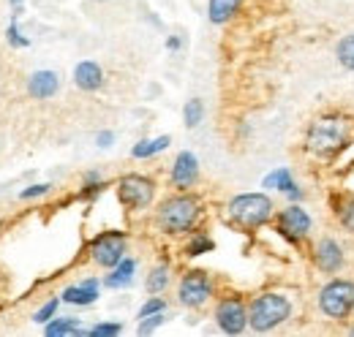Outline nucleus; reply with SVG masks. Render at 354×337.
Returning a JSON list of instances; mask_svg holds the SVG:
<instances>
[{
    "mask_svg": "<svg viewBox=\"0 0 354 337\" xmlns=\"http://www.w3.org/2000/svg\"><path fill=\"white\" fill-rule=\"evenodd\" d=\"M292 316V302L283 294H262L251 302L248 310V324L254 332H270L278 324H283Z\"/></svg>",
    "mask_w": 354,
    "mask_h": 337,
    "instance_id": "nucleus-1",
    "label": "nucleus"
},
{
    "mask_svg": "<svg viewBox=\"0 0 354 337\" xmlns=\"http://www.w3.org/2000/svg\"><path fill=\"white\" fill-rule=\"evenodd\" d=\"M346 142H349L346 120H341V117H322L308 131V150L316 155H333V153L344 150Z\"/></svg>",
    "mask_w": 354,
    "mask_h": 337,
    "instance_id": "nucleus-2",
    "label": "nucleus"
},
{
    "mask_svg": "<svg viewBox=\"0 0 354 337\" xmlns=\"http://www.w3.org/2000/svg\"><path fill=\"white\" fill-rule=\"evenodd\" d=\"M199 218V202L194 196H175L167 199L158 210V226L169 234H183L194 226V220Z\"/></svg>",
    "mask_w": 354,
    "mask_h": 337,
    "instance_id": "nucleus-3",
    "label": "nucleus"
},
{
    "mask_svg": "<svg viewBox=\"0 0 354 337\" xmlns=\"http://www.w3.org/2000/svg\"><path fill=\"white\" fill-rule=\"evenodd\" d=\"M229 215L232 220H237L240 226L245 229H257L270 220L272 215V202L267 199L265 193H243V196H234L229 202Z\"/></svg>",
    "mask_w": 354,
    "mask_h": 337,
    "instance_id": "nucleus-4",
    "label": "nucleus"
},
{
    "mask_svg": "<svg viewBox=\"0 0 354 337\" xmlns=\"http://www.w3.org/2000/svg\"><path fill=\"white\" fill-rule=\"evenodd\" d=\"M319 307L330 318H346L354 307V283H349V280H330L319 294Z\"/></svg>",
    "mask_w": 354,
    "mask_h": 337,
    "instance_id": "nucleus-5",
    "label": "nucleus"
},
{
    "mask_svg": "<svg viewBox=\"0 0 354 337\" xmlns=\"http://www.w3.org/2000/svg\"><path fill=\"white\" fill-rule=\"evenodd\" d=\"M118 193L129 210H145L156 196V185H153V180H147L142 174H126L118 185Z\"/></svg>",
    "mask_w": 354,
    "mask_h": 337,
    "instance_id": "nucleus-6",
    "label": "nucleus"
},
{
    "mask_svg": "<svg viewBox=\"0 0 354 337\" xmlns=\"http://www.w3.org/2000/svg\"><path fill=\"white\" fill-rule=\"evenodd\" d=\"M93 253V261L98 267H106V269H115L126 256V237L120 231H106V234H98L90 245Z\"/></svg>",
    "mask_w": 354,
    "mask_h": 337,
    "instance_id": "nucleus-7",
    "label": "nucleus"
},
{
    "mask_svg": "<svg viewBox=\"0 0 354 337\" xmlns=\"http://www.w3.org/2000/svg\"><path fill=\"white\" fill-rule=\"evenodd\" d=\"M180 302L185 305V307H199V305H205L210 294H213V283H210V278L205 275V272H199V269H194V272H188L183 280H180Z\"/></svg>",
    "mask_w": 354,
    "mask_h": 337,
    "instance_id": "nucleus-8",
    "label": "nucleus"
},
{
    "mask_svg": "<svg viewBox=\"0 0 354 337\" xmlns=\"http://www.w3.org/2000/svg\"><path fill=\"white\" fill-rule=\"evenodd\" d=\"M216 321L226 335H240L248 327V310L240 299H223L216 307Z\"/></svg>",
    "mask_w": 354,
    "mask_h": 337,
    "instance_id": "nucleus-9",
    "label": "nucleus"
},
{
    "mask_svg": "<svg viewBox=\"0 0 354 337\" xmlns=\"http://www.w3.org/2000/svg\"><path fill=\"white\" fill-rule=\"evenodd\" d=\"M278 231H281L283 237H289L292 242L303 240L310 231V215L303 210V207H297V204L286 207V210L278 215Z\"/></svg>",
    "mask_w": 354,
    "mask_h": 337,
    "instance_id": "nucleus-10",
    "label": "nucleus"
},
{
    "mask_svg": "<svg viewBox=\"0 0 354 337\" xmlns=\"http://www.w3.org/2000/svg\"><path fill=\"white\" fill-rule=\"evenodd\" d=\"M196 180H199V161L194 153L183 150L175 158V166H172V185L183 191V188H191Z\"/></svg>",
    "mask_w": 354,
    "mask_h": 337,
    "instance_id": "nucleus-11",
    "label": "nucleus"
},
{
    "mask_svg": "<svg viewBox=\"0 0 354 337\" xmlns=\"http://www.w3.org/2000/svg\"><path fill=\"white\" fill-rule=\"evenodd\" d=\"M313 258H316V267L322 272H338L344 267V251H341V245L335 240H322L316 245V256Z\"/></svg>",
    "mask_w": 354,
    "mask_h": 337,
    "instance_id": "nucleus-12",
    "label": "nucleus"
},
{
    "mask_svg": "<svg viewBox=\"0 0 354 337\" xmlns=\"http://www.w3.org/2000/svg\"><path fill=\"white\" fill-rule=\"evenodd\" d=\"M74 82L80 90H98L101 84H104V71H101V66L95 63V60H82L77 68H74Z\"/></svg>",
    "mask_w": 354,
    "mask_h": 337,
    "instance_id": "nucleus-13",
    "label": "nucleus"
},
{
    "mask_svg": "<svg viewBox=\"0 0 354 337\" xmlns=\"http://www.w3.org/2000/svg\"><path fill=\"white\" fill-rule=\"evenodd\" d=\"M95 299H98V280H95V278H88V280H82V283H77V286H68V289L63 291V302L80 305V307L93 305Z\"/></svg>",
    "mask_w": 354,
    "mask_h": 337,
    "instance_id": "nucleus-14",
    "label": "nucleus"
},
{
    "mask_svg": "<svg viewBox=\"0 0 354 337\" xmlns=\"http://www.w3.org/2000/svg\"><path fill=\"white\" fill-rule=\"evenodd\" d=\"M57 87H60V79H57V74H55V71H36V74L30 77V82H28L30 95H33V98H39V101L52 98V95L57 93Z\"/></svg>",
    "mask_w": 354,
    "mask_h": 337,
    "instance_id": "nucleus-15",
    "label": "nucleus"
},
{
    "mask_svg": "<svg viewBox=\"0 0 354 337\" xmlns=\"http://www.w3.org/2000/svg\"><path fill=\"white\" fill-rule=\"evenodd\" d=\"M133 272H136V261H133V258H123V261L115 267V272H112L104 283H106L109 289H126V286H131Z\"/></svg>",
    "mask_w": 354,
    "mask_h": 337,
    "instance_id": "nucleus-16",
    "label": "nucleus"
},
{
    "mask_svg": "<svg viewBox=\"0 0 354 337\" xmlns=\"http://www.w3.org/2000/svg\"><path fill=\"white\" fill-rule=\"evenodd\" d=\"M237 8H240V0H210L207 17L213 25H223L237 14Z\"/></svg>",
    "mask_w": 354,
    "mask_h": 337,
    "instance_id": "nucleus-17",
    "label": "nucleus"
},
{
    "mask_svg": "<svg viewBox=\"0 0 354 337\" xmlns=\"http://www.w3.org/2000/svg\"><path fill=\"white\" fill-rule=\"evenodd\" d=\"M44 335H46V337H60V335H88V329H82L77 318H52V321H46Z\"/></svg>",
    "mask_w": 354,
    "mask_h": 337,
    "instance_id": "nucleus-18",
    "label": "nucleus"
},
{
    "mask_svg": "<svg viewBox=\"0 0 354 337\" xmlns=\"http://www.w3.org/2000/svg\"><path fill=\"white\" fill-rule=\"evenodd\" d=\"M169 144H172V139H169V136H158V139H145V142L133 144L131 155H133V158H150V155H158V153H164V150H167Z\"/></svg>",
    "mask_w": 354,
    "mask_h": 337,
    "instance_id": "nucleus-19",
    "label": "nucleus"
},
{
    "mask_svg": "<svg viewBox=\"0 0 354 337\" xmlns=\"http://www.w3.org/2000/svg\"><path fill=\"white\" fill-rule=\"evenodd\" d=\"M262 185L265 188H275V191H283V193H289L292 188H295V180H292V171L286 166L275 168V171H270L265 180H262Z\"/></svg>",
    "mask_w": 354,
    "mask_h": 337,
    "instance_id": "nucleus-20",
    "label": "nucleus"
},
{
    "mask_svg": "<svg viewBox=\"0 0 354 337\" xmlns=\"http://www.w3.org/2000/svg\"><path fill=\"white\" fill-rule=\"evenodd\" d=\"M202 117H205V104H202L199 98H191V101L183 106V120H185V126L196 128L202 123Z\"/></svg>",
    "mask_w": 354,
    "mask_h": 337,
    "instance_id": "nucleus-21",
    "label": "nucleus"
},
{
    "mask_svg": "<svg viewBox=\"0 0 354 337\" xmlns=\"http://www.w3.org/2000/svg\"><path fill=\"white\" fill-rule=\"evenodd\" d=\"M335 55H338V63L346 68V71H354V33L341 39V44L335 46Z\"/></svg>",
    "mask_w": 354,
    "mask_h": 337,
    "instance_id": "nucleus-22",
    "label": "nucleus"
},
{
    "mask_svg": "<svg viewBox=\"0 0 354 337\" xmlns=\"http://www.w3.org/2000/svg\"><path fill=\"white\" fill-rule=\"evenodd\" d=\"M167 286H169V269L167 267H156L150 272V278H147V291L150 294H161Z\"/></svg>",
    "mask_w": 354,
    "mask_h": 337,
    "instance_id": "nucleus-23",
    "label": "nucleus"
},
{
    "mask_svg": "<svg viewBox=\"0 0 354 337\" xmlns=\"http://www.w3.org/2000/svg\"><path fill=\"white\" fill-rule=\"evenodd\" d=\"M210 251H213V240L205 237V234H196V237L188 242V248H185L188 256H202V253H210Z\"/></svg>",
    "mask_w": 354,
    "mask_h": 337,
    "instance_id": "nucleus-24",
    "label": "nucleus"
},
{
    "mask_svg": "<svg viewBox=\"0 0 354 337\" xmlns=\"http://www.w3.org/2000/svg\"><path fill=\"white\" fill-rule=\"evenodd\" d=\"M164 310H167V302H164L161 296H153V299H147V302L139 307V318L153 316V313H164Z\"/></svg>",
    "mask_w": 354,
    "mask_h": 337,
    "instance_id": "nucleus-25",
    "label": "nucleus"
},
{
    "mask_svg": "<svg viewBox=\"0 0 354 337\" xmlns=\"http://www.w3.org/2000/svg\"><path fill=\"white\" fill-rule=\"evenodd\" d=\"M123 332V324H95L93 329H88V335L93 337H115Z\"/></svg>",
    "mask_w": 354,
    "mask_h": 337,
    "instance_id": "nucleus-26",
    "label": "nucleus"
},
{
    "mask_svg": "<svg viewBox=\"0 0 354 337\" xmlns=\"http://www.w3.org/2000/svg\"><path fill=\"white\" fill-rule=\"evenodd\" d=\"M161 324H164V313H153V316H145V318H142V324H139L136 332H139V335H150V332H153L156 327H161Z\"/></svg>",
    "mask_w": 354,
    "mask_h": 337,
    "instance_id": "nucleus-27",
    "label": "nucleus"
},
{
    "mask_svg": "<svg viewBox=\"0 0 354 337\" xmlns=\"http://www.w3.org/2000/svg\"><path fill=\"white\" fill-rule=\"evenodd\" d=\"M57 305H60V299H49L44 307L33 316V321H39V324H46V321H52V316L57 313Z\"/></svg>",
    "mask_w": 354,
    "mask_h": 337,
    "instance_id": "nucleus-28",
    "label": "nucleus"
},
{
    "mask_svg": "<svg viewBox=\"0 0 354 337\" xmlns=\"http://www.w3.org/2000/svg\"><path fill=\"white\" fill-rule=\"evenodd\" d=\"M8 44L11 46H17V49H22V46H28V39H22L19 36V28H17V14H14V19H11V25H8Z\"/></svg>",
    "mask_w": 354,
    "mask_h": 337,
    "instance_id": "nucleus-29",
    "label": "nucleus"
},
{
    "mask_svg": "<svg viewBox=\"0 0 354 337\" xmlns=\"http://www.w3.org/2000/svg\"><path fill=\"white\" fill-rule=\"evenodd\" d=\"M338 218H341V226H344V229L354 231V199H352V202H346V204L341 207Z\"/></svg>",
    "mask_w": 354,
    "mask_h": 337,
    "instance_id": "nucleus-30",
    "label": "nucleus"
},
{
    "mask_svg": "<svg viewBox=\"0 0 354 337\" xmlns=\"http://www.w3.org/2000/svg\"><path fill=\"white\" fill-rule=\"evenodd\" d=\"M49 188H52L49 182H39V185H30V188H25L19 196H22V199H36V196H44V193H49Z\"/></svg>",
    "mask_w": 354,
    "mask_h": 337,
    "instance_id": "nucleus-31",
    "label": "nucleus"
},
{
    "mask_svg": "<svg viewBox=\"0 0 354 337\" xmlns=\"http://www.w3.org/2000/svg\"><path fill=\"white\" fill-rule=\"evenodd\" d=\"M95 142H98V147H109V144L115 142V133H112V131H101V133L95 136Z\"/></svg>",
    "mask_w": 354,
    "mask_h": 337,
    "instance_id": "nucleus-32",
    "label": "nucleus"
},
{
    "mask_svg": "<svg viewBox=\"0 0 354 337\" xmlns=\"http://www.w3.org/2000/svg\"><path fill=\"white\" fill-rule=\"evenodd\" d=\"M289 199H295V202H300V199H303V191H300V188L295 185V188L289 191Z\"/></svg>",
    "mask_w": 354,
    "mask_h": 337,
    "instance_id": "nucleus-33",
    "label": "nucleus"
},
{
    "mask_svg": "<svg viewBox=\"0 0 354 337\" xmlns=\"http://www.w3.org/2000/svg\"><path fill=\"white\" fill-rule=\"evenodd\" d=\"M167 46H169V49H177V46H180V39H169Z\"/></svg>",
    "mask_w": 354,
    "mask_h": 337,
    "instance_id": "nucleus-34",
    "label": "nucleus"
},
{
    "mask_svg": "<svg viewBox=\"0 0 354 337\" xmlns=\"http://www.w3.org/2000/svg\"><path fill=\"white\" fill-rule=\"evenodd\" d=\"M352 335H354V329H352Z\"/></svg>",
    "mask_w": 354,
    "mask_h": 337,
    "instance_id": "nucleus-35",
    "label": "nucleus"
}]
</instances>
